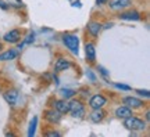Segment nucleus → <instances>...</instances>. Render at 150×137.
<instances>
[{
    "label": "nucleus",
    "instance_id": "obj_1",
    "mask_svg": "<svg viewBox=\"0 0 150 137\" xmlns=\"http://www.w3.org/2000/svg\"><path fill=\"white\" fill-rule=\"evenodd\" d=\"M124 126L129 130H132V132H139V130H143L146 127V123L142 119H138V118L131 115L124 119Z\"/></svg>",
    "mask_w": 150,
    "mask_h": 137
},
{
    "label": "nucleus",
    "instance_id": "obj_2",
    "mask_svg": "<svg viewBox=\"0 0 150 137\" xmlns=\"http://www.w3.org/2000/svg\"><path fill=\"white\" fill-rule=\"evenodd\" d=\"M63 43L65 44V47L71 50V53L78 54L79 51V39L76 35H71V33H65L63 36Z\"/></svg>",
    "mask_w": 150,
    "mask_h": 137
},
{
    "label": "nucleus",
    "instance_id": "obj_3",
    "mask_svg": "<svg viewBox=\"0 0 150 137\" xmlns=\"http://www.w3.org/2000/svg\"><path fill=\"white\" fill-rule=\"evenodd\" d=\"M68 112H71L74 118H82L85 114L83 104L79 100H72L71 103H68Z\"/></svg>",
    "mask_w": 150,
    "mask_h": 137
},
{
    "label": "nucleus",
    "instance_id": "obj_4",
    "mask_svg": "<svg viewBox=\"0 0 150 137\" xmlns=\"http://www.w3.org/2000/svg\"><path fill=\"white\" fill-rule=\"evenodd\" d=\"M124 105L131 108V110H138V108H142V107L145 105L143 104V101L138 100V98H135V97H124Z\"/></svg>",
    "mask_w": 150,
    "mask_h": 137
},
{
    "label": "nucleus",
    "instance_id": "obj_5",
    "mask_svg": "<svg viewBox=\"0 0 150 137\" xmlns=\"http://www.w3.org/2000/svg\"><path fill=\"white\" fill-rule=\"evenodd\" d=\"M3 39L7 43H18L21 40V33H20L18 29H13V31L7 32L4 36H3Z\"/></svg>",
    "mask_w": 150,
    "mask_h": 137
},
{
    "label": "nucleus",
    "instance_id": "obj_6",
    "mask_svg": "<svg viewBox=\"0 0 150 137\" xmlns=\"http://www.w3.org/2000/svg\"><path fill=\"white\" fill-rule=\"evenodd\" d=\"M106 104V98L100 94H96L93 96L89 101V107L93 108V110H99V108H103V105Z\"/></svg>",
    "mask_w": 150,
    "mask_h": 137
},
{
    "label": "nucleus",
    "instance_id": "obj_7",
    "mask_svg": "<svg viewBox=\"0 0 150 137\" xmlns=\"http://www.w3.org/2000/svg\"><path fill=\"white\" fill-rule=\"evenodd\" d=\"M108 6L112 10H122L131 6V0H110Z\"/></svg>",
    "mask_w": 150,
    "mask_h": 137
},
{
    "label": "nucleus",
    "instance_id": "obj_8",
    "mask_svg": "<svg viewBox=\"0 0 150 137\" xmlns=\"http://www.w3.org/2000/svg\"><path fill=\"white\" fill-rule=\"evenodd\" d=\"M45 119L50 123H59L61 119V114L56 110H49L45 112Z\"/></svg>",
    "mask_w": 150,
    "mask_h": 137
},
{
    "label": "nucleus",
    "instance_id": "obj_9",
    "mask_svg": "<svg viewBox=\"0 0 150 137\" xmlns=\"http://www.w3.org/2000/svg\"><path fill=\"white\" fill-rule=\"evenodd\" d=\"M85 54L89 63H95L96 61V48L93 43H86L85 46Z\"/></svg>",
    "mask_w": 150,
    "mask_h": 137
},
{
    "label": "nucleus",
    "instance_id": "obj_10",
    "mask_svg": "<svg viewBox=\"0 0 150 137\" xmlns=\"http://www.w3.org/2000/svg\"><path fill=\"white\" fill-rule=\"evenodd\" d=\"M71 67V63L67 60V58H59L56 64H54V71L56 72H60V71H65Z\"/></svg>",
    "mask_w": 150,
    "mask_h": 137
},
{
    "label": "nucleus",
    "instance_id": "obj_11",
    "mask_svg": "<svg viewBox=\"0 0 150 137\" xmlns=\"http://www.w3.org/2000/svg\"><path fill=\"white\" fill-rule=\"evenodd\" d=\"M102 28H103L102 24H99V22H96V21H92V22L88 24V32L95 37L99 36V33H100V31H102Z\"/></svg>",
    "mask_w": 150,
    "mask_h": 137
},
{
    "label": "nucleus",
    "instance_id": "obj_12",
    "mask_svg": "<svg viewBox=\"0 0 150 137\" xmlns=\"http://www.w3.org/2000/svg\"><path fill=\"white\" fill-rule=\"evenodd\" d=\"M17 98H18V91L16 89H11V90H7L4 93V100L10 104V105H14L16 104Z\"/></svg>",
    "mask_w": 150,
    "mask_h": 137
},
{
    "label": "nucleus",
    "instance_id": "obj_13",
    "mask_svg": "<svg viewBox=\"0 0 150 137\" xmlns=\"http://www.w3.org/2000/svg\"><path fill=\"white\" fill-rule=\"evenodd\" d=\"M54 110L59 111L60 114H67L68 112V103H67V100H57L54 101Z\"/></svg>",
    "mask_w": 150,
    "mask_h": 137
},
{
    "label": "nucleus",
    "instance_id": "obj_14",
    "mask_svg": "<svg viewBox=\"0 0 150 137\" xmlns=\"http://www.w3.org/2000/svg\"><path fill=\"white\" fill-rule=\"evenodd\" d=\"M17 56H18V51L16 48H10V50L0 54V61H11V60L17 58Z\"/></svg>",
    "mask_w": 150,
    "mask_h": 137
},
{
    "label": "nucleus",
    "instance_id": "obj_15",
    "mask_svg": "<svg viewBox=\"0 0 150 137\" xmlns=\"http://www.w3.org/2000/svg\"><path fill=\"white\" fill-rule=\"evenodd\" d=\"M104 116H106V112H104L102 108L93 110V112L91 114V121L95 122V123H99V122H102L103 119H104Z\"/></svg>",
    "mask_w": 150,
    "mask_h": 137
},
{
    "label": "nucleus",
    "instance_id": "obj_16",
    "mask_svg": "<svg viewBox=\"0 0 150 137\" xmlns=\"http://www.w3.org/2000/svg\"><path fill=\"white\" fill-rule=\"evenodd\" d=\"M132 115V110L131 108H128V107H120V108H117L115 110V116H118V118H121V119H125V118H128V116Z\"/></svg>",
    "mask_w": 150,
    "mask_h": 137
},
{
    "label": "nucleus",
    "instance_id": "obj_17",
    "mask_svg": "<svg viewBox=\"0 0 150 137\" xmlns=\"http://www.w3.org/2000/svg\"><path fill=\"white\" fill-rule=\"evenodd\" d=\"M121 20H134V21H139L140 20V14L136 11H129V13H121L120 15Z\"/></svg>",
    "mask_w": 150,
    "mask_h": 137
},
{
    "label": "nucleus",
    "instance_id": "obj_18",
    "mask_svg": "<svg viewBox=\"0 0 150 137\" xmlns=\"http://www.w3.org/2000/svg\"><path fill=\"white\" fill-rule=\"evenodd\" d=\"M60 94H61V97H63L64 100H68V98H72L76 93L71 89H61L60 90Z\"/></svg>",
    "mask_w": 150,
    "mask_h": 137
},
{
    "label": "nucleus",
    "instance_id": "obj_19",
    "mask_svg": "<svg viewBox=\"0 0 150 137\" xmlns=\"http://www.w3.org/2000/svg\"><path fill=\"white\" fill-rule=\"evenodd\" d=\"M36 125H38V118L35 116L32 119V122H31V125H29V130H28V136L32 137L35 136V129H36Z\"/></svg>",
    "mask_w": 150,
    "mask_h": 137
},
{
    "label": "nucleus",
    "instance_id": "obj_20",
    "mask_svg": "<svg viewBox=\"0 0 150 137\" xmlns=\"http://www.w3.org/2000/svg\"><path fill=\"white\" fill-rule=\"evenodd\" d=\"M46 136H49V137H60V136H61V133L56 132V130H52V132L46 133Z\"/></svg>",
    "mask_w": 150,
    "mask_h": 137
},
{
    "label": "nucleus",
    "instance_id": "obj_21",
    "mask_svg": "<svg viewBox=\"0 0 150 137\" xmlns=\"http://www.w3.org/2000/svg\"><path fill=\"white\" fill-rule=\"evenodd\" d=\"M115 86H117L118 89H121V90H131L129 86H125V84H121V83H115Z\"/></svg>",
    "mask_w": 150,
    "mask_h": 137
},
{
    "label": "nucleus",
    "instance_id": "obj_22",
    "mask_svg": "<svg viewBox=\"0 0 150 137\" xmlns=\"http://www.w3.org/2000/svg\"><path fill=\"white\" fill-rule=\"evenodd\" d=\"M136 93H139L140 96H145V97H149L150 96V93L147 90H136Z\"/></svg>",
    "mask_w": 150,
    "mask_h": 137
},
{
    "label": "nucleus",
    "instance_id": "obj_23",
    "mask_svg": "<svg viewBox=\"0 0 150 137\" xmlns=\"http://www.w3.org/2000/svg\"><path fill=\"white\" fill-rule=\"evenodd\" d=\"M0 7H1L3 10H7V8H8V4H7L6 1H3V0H0Z\"/></svg>",
    "mask_w": 150,
    "mask_h": 137
},
{
    "label": "nucleus",
    "instance_id": "obj_24",
    "mask_svg": "<svg viewBox=\"0 0 150 137\" xmlns=\"http://www.w3.org/2000/svg\"><path fill=\"white\" fill-rule=\"evenodd\" d=\"M33 42V33H29V36L27 37V40H25V43H31Z\"/></svg>",
    "mask_w": 150,
    "mask_h": 137
},
{
    "label": "nucleus",
    "instance_id": "obj_25",
    "mask_svg": "<svg viewBox=\"0 0 150 137\" xmlns=\"http://www.w3.org/2000/svg\"><path fill=\"white\" fill-rule=\"evenodd\" d=\"M86 75L91 78V80H95V79H96V78H95V75L92 74V71H88V72H86Z\"/></svg>",
    "mask_w": 150,
    "mask_h": 137
},
{
    "label": "nucleus",
    "instance_id": "obj_26",
    "mask_svg": "<svg viewBox=\"0 0 150 137\" xmlns=\"http://www.w3.org/2000/svg\"><path fill=\"white\" fill-rule=\"evenodd\" d=\"M99 71H102V75H104V76H106V75H108V72L103 68V67H99Z\"/></svg>",
    "mask_w": 150,
    "mask_h": 137
},
{
    "label": "nucleus",
    "instance_id": "obj_27",
    "mask_svg": "<svg viewBox=\"0 0 150 137\" xmlns=\"http://www.w3.org/2000/svg\"><path fill=\"white\" fill-rule=\"evenodd\" d=\"M106 1H107V0H96V4H103V3H106Z\"/></svg>",
    "mask_w": 150,
    "mask_h": 137
},
{
    "label": "nucleus",
    "instance_id": "obj_28",
    "mask_svg": "<svg viewBox=\"0 0 150 137\" xmlns=\"http://www.w3.org/2000/svg\"><path fill=\"white\" fill-rule=\"evenodd\" d=\"M72 6H74V7H81V3H79V1H78V3H74V4H72Z\"/></svg>",
    "mask_w": 150,
    "mask_h": 137
},
{
    "label": "nucleus",
    "instance_id": "obj_29",
    "mask_svg": "<svg viewBox=\"0 0 150 137\" xmlns=\"http://www.w3.org/2000/svg\"><path fill=\"white\" fill-rule=\"evenodd\" d=\"M1 50H3V44L0 43V51H1Z\"/></svg>",
    "mask_w": 150,
    "mask_h": 137
}]
</instances>
